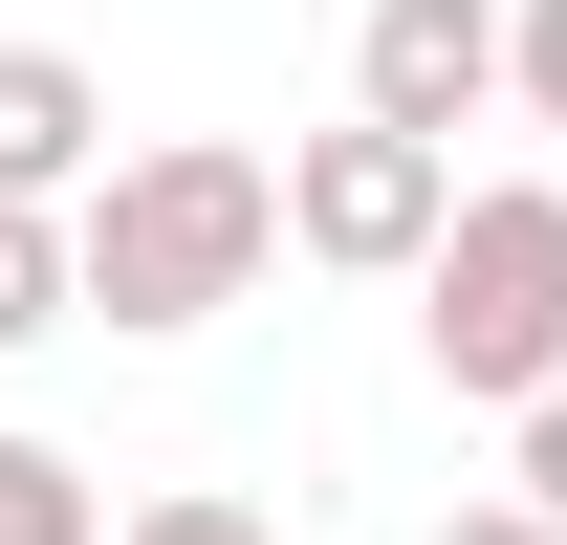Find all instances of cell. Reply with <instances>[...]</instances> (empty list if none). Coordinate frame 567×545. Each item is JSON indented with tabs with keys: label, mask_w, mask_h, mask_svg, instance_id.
I'll use <instances>...</instances> for the list:
<instances>
[{
	"label": "cell",
	"mask_w": 567,
	"mask_h": 545,
	"mask_svg": "<svg viewBox=\"0 0 567 545\" xmlns=\"http://www.w3.org/2000/svg\"><path fill=\"white\" fill-rule=\"evenodd\" d=\"M284 263V175L240 132H153V153H87V197H66V306H110L132 349L218 328V306H262Z\"/></svg>",
	"instance_id": "1"
},
{
	"label": "cell",
	"mask_w": 567,
	"mask_h": 545,
	"mask_svg": "<svg viewBox=\"0 0 567 545\" xmlns=\"http://www.w3.org/2000/svg\"><path fill=\"white\" fill-rule=\"evenodd\" d=\"M415 349H436V393H481V414H524L567 371V175H481L415 240Z\"/></svg>",
	"instance_id": "2"
},
{
	"label": "cell",
	"mask_w": 567,
	"mask_h": 545,
	"mask_svg": "<svg viewBox=\"0 0 567 545\" xmlns=\"http://www.w3.org/2000/svg\"><path fill=\"white\" fill-rule=\"evenodd\" d=\"M284 175V263H328V284H415V240L458 218V153L436 132H306V153H262Z\"/></svg>",
	"instance_id": "3"
},
{
	"label": "cell",
	"mask_w": 567,
	"mask_h": 545,
	"mask_svg": "<svg viewBox=\"0 0 567 545\" xmlns=\"http://www.w3.org/2000/svg\"><path fill=\"white\" fill-rule=\"evenodd\" d=\"M350 110L458 153V132L502 110V0H371V22H350Z\"/></svg>",
	"instance_id": "4"
},
{
	"label": "cell",
	"mask_w": 567,
	"mask_h": 545,
	"mask_svg": "<svg viewBox=\"0 0 567 545\" xmlns=\"http://www.w3.org/2000/svg\"><path fill=\"white\" fill-rule=\"evenodd\" d=\"M87 153H110V88L66 44H0V197H87Z\"/></svg>",
	"instance_id": "5"
},
{
	"label": "cell",
	"mask_w": 567,
	"mask_h": 545,
	"mask_svg": "<svg viewBox=\"0 0 567 545\" xmlns=\"http://www.w3.org/2000/svg\"><path fill=\"white\" fill-rule=\"evenodd\" d=\"M0 545H110L87 459H66V436H22V414H0Z\"/></svg>",
	"instance_id": "6"
},
{
	"label": "cell",
	"mask_w": 567,
	"mask_h": 545,
	"mask_svg": "<svg viewBox=\"0 0 567 545\" xmlns=\"http://www.w3.org/2000/svg\"><path fill=\"white\" fill-rule=\"evenodd\" d=\"M44 328H87L66 306V197H0V349H44Z\"/></svg>",
	"instance_id": "7"
},
{
	"label": "cell",
	"mask_w": 567,
	"mask_h": 545,
	"mask_svg": "<svg viewBox=\"0 0 567 545\" xmlns=\"http://www.w3.org/2000/svg\"><path fill=\"white\" fill-rule=\"evenodd\" d=\"M110 545H284V524H262V502H240V480H175V502H132V524H110Z\"/></svg>",
	"instance_id": "8"
},
{
	"label": "cell",
	"mask_w": 567,
	"mask_h": 545,
	"mask_svg": "<svg viewBox=\"0 0 567 545\" xmlns=\"http://www.w3.org/2000/svg\"><path fill=\"white\" fill-rule=\"evenodd\" d=\"M502 110H546V132H567V0H502Z\"/></svg>",
	"instance_id": "9"
},
{
	"label": "cell",
	"mask_w": 567,
	"mask_h": 545,
	"mask_svg": "<svg viewBox=\"0 0 567 545\" xmlns=\"http://www.w3.org/2000/svg\"><path fill=\"white\" fill-rule=\"evenodd\" d=\"M524 502H546V524H567V371H546V393H524Z\"/></svg>",
	"instance_id": "10"
},
{
	"label": "cell",
	"mask_w": 567,
	"mask_h": 545,
	"mask_svg": "<svg viewBox=\"0 0 567 545\" xmlns=\"http://www.w3.org/2000/svg\"><path fill=\"white\" fill-rule=\"evenodd\" d=\"M436 545H567V524H546V502H524V480H502V502H458V524H436Z\"/></svg>",
	"instance_id": "11"
}]
</instances>
